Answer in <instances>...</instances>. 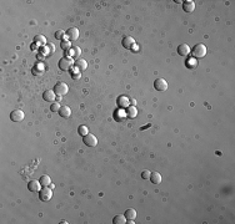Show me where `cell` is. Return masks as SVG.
Returning <instances> with one entry per match:
<instances>
[{"label":"cell","instance_id":"6da1fadb","mask_svg":"<svg viewBox=\"0 0 235 224\" xmlns=\"http://www.w3.org/2000/svg\"><path fill=\"white\" fill-rule=\"evenodd\" d=\"M206 46L204 45V44H198V45H195L194 47H193V55L195 56V57H198V59H200V57H204L205 55H206Z\"/></svg>","mask_w":235,"mask_h":224},{"label":"cell","instance_id":"7a4b0ae2","mask_svg":"<svg viewBox=\"0 0 235 224\" xmlns=\"http://www.w3.org/2000/svg\"><path fill=\"white\" fill-rule=\"evenodd\" d=\"M73 65H74L73 60H71L70 57H68V56H65V57H63V59L59 60V69L63 70V71H68V70H70Z\"/></svg>","mask_w":235,"mask_h":224},{"label":"cell","instance_id":"3957f363","mask_svg":"<svg viewBox=\"0 0 235 224\" xmlns=\"http://www.w3.org/2000/svg\"><path fill=\"white\" fill-rule=\"evenodd\" d=\"M51 197H53V192H51L50 188L44 187L43 189L39 190V198H40L41 202H49L51 199Z\"/></svg>","mask_w":235,"mask_h":224},{"label":"cell","instance_id":"277c9868","mask_svg":"<svg viewBox=\"0 0 235 224\" xmlns=\"http://www.w3.org/2000/svg\"><path fill=\"white\" fill-rule=\"evenodd\" d=\"M68 91H69V87H68V85H66L65 82H58V83L54 86V92H55L56 95H59V96L66 95Z\"/></svg>","mask_w":235,"mask_h":224},{"label":"cell","instance_id":"5b68a950","mask_svg":"<svg viewBox=\"0 0 235 224\" xmlns=\"http://www.w3.org/2000/svg\"><path fill=\"white\" fill-rule=\"evenodd\" d=\"M154 88L156 91H160V92H164L168 90V82L164 80V78H156L155 82H154Z\"/></svg>","mask_w":235,"mask_h":224},{"label":"cell","instance_id":"8992f818","mask_svg":"<svg viewBox=\"0 0 235 224\" xmlns=\"http://www.w3.org/2000/svg\"><path fill=\"white\" fill-rule=\"evenodd\" d=\"M10 120L13 122H21L24 120V112L21 110H14L10 114Z\"/></svg>","mask_w":235,"mask_h":224},{"label":"cell","instance_id":"52a82bcc","mask_svg":"<svg viewBox=\"0 0 235 224\" xmlns=\"http://www.w3.org/2000/svg\"><path fill=\"white\" fill-rule=\"evenodd\" d=\"M84 143L89 147H95L98 145V138L92 135V133H88L87 136H84Z\"/></svg>","mask_w":235,"mask_h":224},{"label":"cell","instance_id":"ba28073f","mask_svg":"<svg viewBox=\"0 0 235 224\" xmlns=\"http://www.w3.org/2000/svg\"><path fill=\"white\" fill-rule=\"evenodd\" d=\"M66 36L70 41H75V40H78V38H79V30H78L76 28H70L66 31Z\"/></svg>","mask_w":235,"mask_h":224},{"label":"cell","instance_id":"9c48e42d","mask_svg":"<svg viewBox=\"0 0 235 224\" xmlns=\"http://www.w3.org/2000/svg\"><path fill=\"white\" fill-rule=\"evenodd\" d=\"M183 9L185 13H193L195 10V3L193 0H186V2L183 3Z\"/></svg>","mask_w":235,"mask_h":224},{"label":"cell","instance_id":"30bf717a","mask_svg":"<svg viewBox=\"0 0 235 224\" xmlns=\"http://www.w3.org/2000/svg\"><path fill=\"white\" fill-rule=\"evenodd\" d=\"M190 52H191V50H190L189 45H186V44H180V45L178 46V54H179V55H181V56H188Z\"/></svg>","mask_w":235,"mask_h":224},{"label":"cell","instance_id":"8fae6325","mask_svg":"<svg viewBox=\"0 0 235 224\" xmlns=\"http://www.w3.org/2000/svg\"><path fill=\"white\" fill-rule=\"evenodd\" d=\"M43 98L45 101H48V102H53L56 98V93L54 92V90H48V91H45L43 93Z\"/></svg>","mask_w":235,"mask_h":224},{"label":"cell","instance_id":"7c38bea8","mask_svg":"<svg viewBox=\"0 0 235 224\" xmlns=\"http://www.w3.org/2000/svg\"><path fill=\"white\" fill-rule=\"evenodd\" d=\"M134 45H135L134 38H131V36H125V38L123 39V46H124L125 49H131Z\"/></svg>","mask_w":235,"mask_h":224},{"label":"cell","instance_id":"4fadbf2b","mask_svg":"<svg viewBox=\"0 0 235 224\" xmlns=\"http://www.w3.org/2000/svg\"><path fill=\"white\" fill-rule=\"evenodd\" d=\"M40 182L39 181H30L28 183V189L30 192H39L40 190Z\"/></svg>","mask_w":235,"mask_h":224},{"label":"cell","instance_id":"5bb4252c","mask_svg":"<svg viewBox=\"0 0 235 224\" xmlns=\"http://www.w3.org/2000/svg\"><path fill=\"white\" fill-rule=\"evenodd\" d=\"M58 114H59L61 117L68 119V117H70V115H71V110H70V107H68V106H61Z\"/></svg>","mask_w":235,"mask_h":224},{"label":"cell","instance_id":"9a60e30c","mask_svg":"<svg viewBox=\"0 0 235 224\" xmlns=\"http://www.w3.org/2000/svg\"><path fill=\"white\" fill-rule=\"evenodd\" d=\"M74 66H75L78 70L84 71V70L88 67V62H87L85 60H83V59H79V60H76V61L74 62Z\"/></svg>","mask_w":235,"mask_h":224},{"label":"cell","instance_id":"2e32d148","mask_svg":"<svg viewBox=\"0 0 235 224\" xmlns=\"http://www.w3.org/2000/svg\"><path fill=\"white\" fill-rule=\"evenodd\" d=\"M150 181H151V183H154V184L162 183V174H160L159 172H151V174H150Z\"/></svg>","mask_w":235,"mask_h":224},{"label":"cell","instance_id":"e0dca14e","mask_svg":"<svg viewBox=\"0 0 235 224\" xmlns=\"http://www.w3.org/2000/svg\"><path fill=\"white\" fill-rule=\"evenodd\" d=\"M39 182H40V184H41L43 187H48V186L51 184V179H50V177H49L48 174L41 176V177L39 178Z\"/></svg>","mask_w":235,"mask_h":224},{"label":"cell","instance_id":"ac0fdd59","mask_svg":"<svg viewBox=\"0 0 235 224\" xmlns=\"http://www.w3.org/2000/svg\"><path fill=\"white\" fill-rule=\"evenodd\" d=\"M124 215L126 217V219H129V220H134V219L136 218V210L133 209V208H129V209L125 210V214H124Z\"/></svg>","mask_w":235,"mask_h":224},{"label":"cell","instance_id":"d6986e66","mask_svg":"<svg viewBox=\"0 0 235 224\" xmlns=\"http://www.w3.org/2000/svg\"><path fill=\"white\" fill-rule=\"evenodd\" d=\"M113 223H114V224H125V223H126V217L123 215V214H118V215L114 217Z\"/></svg>","mask_w":235,"mask_h":224},{"label":"cell","instance_id":"ffe728a7","mask_svg":"<svg viewBox=\"0 0 235 224\" xmlns=\"http://www.w3.org/2000/svg\"><path fill=\"white\" fill-rule=\"evenodd\" d=\"M136 114H138V112H136V108L135 107H128V111H126V116L129 117V119H134L135 116H136Z\"/></svg>","mask_w":235,"mask_h":224},{"label":"cell","instance_id":"44dd1931","mask_svg":"<svg viewBox=\"0 0 235 224\" xmlns=\"http://www.w3.org/2000/svg\"><path fill=\"white\" fill-rule=\"evenodd\" d=\"M118 103H119L120 107H126V106L129 105V100H128V97H125V96H120V97L118 98Z\"/></svg>","mask_w":235,"mask_h":224},{"label":"cell","instance_id":"7402d4cb","mask_svg":"<svg viewBox=\"0 0 235 224\" xmlns=\"http://www.w3.org/2000/svg\"><path fill=\"white\" fill-rule=\"evenodd\" d=\"M60 47H61L64 51H69V50L71 49V43L68 41V40H63V41L60 43Z\"/></svg>","mask_w":235,"mask_h":224},{"label":"cell","instance_id":"603a6c76","mask_svg":"<svg viewBox=\"0 0 235 224\" xmlns=\"http://www.w3.org/2000/svg\"><path fill=\"white\" fill-rule=\"evenodd\" d=\"M70 51V54H71V56H74V57H78L80 54H82V50H80V47H78V46H74L73 49H70L69 50Z\"/></svg>","mask_w":235,"mask_h":224},{"label":"cell","instance_id":"cb8c5ba5","mask_svg":"<svg viewBox=\"0 0 235 224\" xmlns=\"http://www.w3.org/2000/svg\"><path fill=\"white\" fill-rule=\"evenodd\" d=\"M78 133L84 137V136H87L89 133V130H88L87 126H79V128H78Z\"/></svg>","mask_w":235,"mask_h":224},{"label":"cell","instance_id":"d4e9b609","mask_svg":"<svg viewBox=\"0 0 235 224\" xmlns=\"http://www.w3.org/2000/svg\"><path fill=\"white\" fill-rule=\"evenodd\" d=\"M34 41L38 44H40V45H45V43H46V40H45V38L43 36V35H38V36H35L34 38Z\"/></svg>","mask_w":235,"mask_h":224},{"label":"cell","instance_id":"484cf974","mask_svg":"<svg viewBox=\"0 0 235 224\" xmlns=\"http://www.w3.org/2000/svg\"><path fill=\"white\" fill-rule=\"evenodd\" d=\"M60 107H61V106L59 105V102H53L51 106H50V111H51V112H59Z\"/></svg>","mask_w":235,"mask_h":224},{"label":"cell","instance_id":"4316f807","mask_svg":"<svg viewBox=\"0 0 235 224\" xmlns=\"http://www.w3.org/2000/svg\"><path fill=\"white\" fill-rule=\"evenodd\" d=\"M65 35H66V33H64L63 30H58V31L55 33V38L59 39V40H61V41H63V38H64Z\"/></svg>","mask_w":235,"mask_h":224},{"label":"cell","instance_id":"83f0119b","mask_svg":"<svg viewBox=\"0 0 235 224\" xmlns=\"http://www.w3.org/2000/svg\"><path fill=\"white\" fill-rule=\"evenodd\" d=\"M71 77H73L74 80H79V78L82 77V74H80L79 71H76V70H74V71H71Z\"/></svg>","mask_w":235,"mask_h":224},{"label":"cell","instance_id":"f1b7e54d","mask_svg":"<svg viewBox=\"0 0 235 224\" xmlns=\"http://www.w3.org/2000/svg\"><path fill=\"white\" fill-rule=\"evenodd\" d=\"M150 174H151L150 171H143V173H141V178H143V179H148V178H150Z\"/></svg>","mask_w":235,"mask_h":224},{"label":"cell","instance_id":"f546056e","mask_svg":"<svg viewBox=\"0 0 235 224\" xmlns=\"http://www.w3.org/2000/svg\"><path fill=\"white\" fill-rule=\"evenodd\" d=\"M186 66H189V67H195V66H196L195 60H194V59H191V60H189V62L186 61Z\"/></svg>","mask_w":235,"mask_h":224},{"label":"cell","instance_id":"4dcf8cb0","mask_svg":"<svg viewBox=\"0 0 235 224\" xmlns=\"http://www.w3.org/2000/svg\"><path fill=\"white\" fill-rule=\"evenodd\" d=\"M48 46L50 47V52H54V46H53V45H50V44H49Z\"/></svg>","mask_w":235,"mask_h":224}]
</instances>
